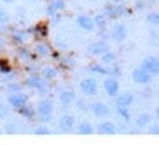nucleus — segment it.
<instances>
[{
	"instance_id": "nucleus-1",
	"label": "nucleus",
	"mask_w": 159,
	"mask_h": 145,
	"mask_svg": "<svg viewBox=\"0 0 159 145\" xmlns=\"http://www.w3.org/2000/svg\"><path fill=\"white\" fill-rule=\"evenodd\" d=\"M35 112H37V117L44 122V124H49V122L52 121L54 103H52L49 98H42L40 102L37 103V107H35Z\"/></svg>"
},
{
	"instance_id": "nucleus-2",
	"label": "nucleus",
	"mask_w": 159,
	"mask_h": 145,
	"mask_svg": "<svg viewBox=\"0 0 159 145\" xmlns=\"http://www.w3.org/2000/svg\"><path fill=\"white\" fill-rule=\"evenodd\" d=\"M79 89H80V93H82V96L93 98V96L98 94V89H100L98 79H96L94 75H88V77H84V79L79 82Z\"/></svg>"
},
{
	"instance_id": "nucleus-3",
	"label": "nucleus",
	"mask_w": 159,
	"mask_h": 145,
	"mask_svg": "<svg viewBox=\"0 0 159 145\" xmlns=\"http://www.w3.org/2000/svg\"><path fill=\"white\" fill-rule=\"evenodd\" d=\"M25 86H28L30 89H35L40 94L49 93V80H46L42 75H37V74H30L25 79Z\"/></svg>"
},
{
	"instance_id": "nucleus-4",
	"label": "nucleus",
	"mask_w": 159,
	"mask_h": 145,
	"mask_svg": "<svg viewBox=\"0 0 159 145\" xmlns=\"http://www.w3.org/2000/svg\"><path fill=\"white\" fill-rule=\"evenodd\" d=\"M26 103H30V98H28V94L23 93V91H11L7 94V105L11 108H14V110L21 108Z\"/></svg>"
},
{
	"instance_id": "nucleus-5",
	"label": "nucleus",
	"mask_w": 159,
	"mask_h": 145,
	"mask_svg": "<svg viewBox=\"0 0 159 145\" xmlns=\"http://www.w3.org/2000/svg\"><path fill=\"white\" fill-rule=\"evenodd\" d=\"M103 93L107 94V96H110V98H114V96H117V93L121 91V82H119V79H117L116 75H107L105 79H103Z\"/></svg>"
},
{
	"instance_id": "nucleus-6",
	"label": "nucleus",
	"mask_w": 159,
	"mask_h": 145,
	"mask_svg": "<svg viewBox=\"0 0 159 145\" xmlns=\"http://www.w3.org/2000/svg\"><path fill=\"white\" fill-rule=\"evenodd\" d=\"M131 80L138 86H149L152 80H154V75H150L149 72L142 68V66H136L135 70L131 72Z\"/></svg>"
},
{
	"instance_id": "nucleus-7",
	"label": "nucleus",
	"mask_w": 159,
	"mask_h": 145,
	"mask_svg": "<svg viewBox=\"0 0 159 145\" xmlns=\"http://www.w3.org/2000/svg\"><path fill=\"white\" fill-rule=\"evenodd\" d=\"M110 39H112L114 42H117V44H122L124 40H126V37H128V28H126V25L124 23H114L112 25V28H110Z\"/></svg>"
},
{
	"instance_id": "nucleus-8",
	"label": "nucleus",
	"mask_w": 159,
	"mask_h": 145,
	"mask_svg": "<svg viewBox=\"0 0 159 145\" xmlns=\"http://www.w3.org/2000/svg\"><path fill=\"white\" fill-rule=\"evenodd\" d=\"M88 54L89 56H94V58H100L105 51H108L110 49V46H108L107 40H94V42L88 44Z\"/></svg>"
},
{
	"instance_id": "nucleus-9",
	"label": "nucleus",
	"mask_w": 159,
	"mask_h": 145,
	"mask_svg": "<svg viewBox=\"0 0 159 145\" xmlns=\"http://www.w3.org/2000/svg\"><path fill=\"white\" fill-rule=\"evenodd\" d=\"M89 112L93 114L96 119H107L110 116V107L103 102H94L89 105Z\"/></svg>"
},
{
	"instance_id": "nucleus-10",
	"label": "nucleus",
	"mask_w": 159,
	"mask_h": 145,
	"mask_svg": "<svg viewBox=\"0 0 159 145\" xmlns=\"http://www.w3.org/2000/svg\"><path fill=\"white\" fill-rule=\"evenodd\" d=\"M75 117L70 116V114H63V116L58 119V129L61 133H74L75 129Z\"/></svg>"
},
{
	"instance_id": "nucleus-11",
	"label": "nucleus",
	"mask_w": 159,
	"mask_h": 145,
	"mask_svg": "<svg viewBox=\"0 0 159 145\" xmlns=\"http://www.w3.org/2000/svg\"><path fill=\"white\" fill-rule=\"evenodd\" d=\"M142 68H145V70L149 72L150 75H159V58L154 56V54H150V56H145L143 61H142Z\"/></svg>"
},
{
	"instance_id": "nucleus-12",
	"label": "nucleus",
	"mask_w": 159,
	"mask_h": 145,
	"mask_svg": "<svg viewBox=\"0 0 159 145\" xmlns=\"http://www.w3.org/2000/svg\"><path fill=\"white\" fill-rule=\"evenodd\" d=\"M11 40L16 44V46H25V44L30 40V32L28 30H23V28H14L11 30Z\"/></svg>"
},
{
	"instance_id": "nucleus-13",
	"label": "nucleus",
	"mask_w": 159,
	"mask_h": 145,
	"mask_svg": "<svg viewBox=\"0 0 159 145\" xmlns=\"http://www.w3.org/2000/svg\"><path fill=\"white\" fill-rule=\"evenodd\" d=\"M114 100H116V107H129L135 103V94L131 93V91H119L117 93V96H114Z\"/></svg>"
},
{
	"instance_id": "nucleus-14",
	"label": "nucleus",
	"mask_w": 159,
	"mask_h": 145,
	"mask_svg": "<svg viewBox=\"0 0 159 145\" xmlns=\"http://www.w3.org/2000/svg\"><path fill=\"white\" fill-rule=\"evenodd\" d=\"M75 25H77L80 30H84V32H96V26H94L93 18L88 16V14H79L77 18H75Z\"/></svg>"
},
{
	"instance_id": "nucleus-15",
	"label": "nucleus",
	"mask_w": 159,
	"mask_h": 145,
	"mask_svg": "<svg viewBox=\"0 0 159 145\" xmlns=\"http://www.w3.org/2000/svg\"><path fill=\"white\" fill-rule=\"evenodd\" d=\"M94 133H98V135H116L117 124L112 121H102L98 126H94Z\"/></svg>"
},
{
	"instance_id": "nucleus-16",
	"label": "nucleus",
	"mask_w": 159,
	"mask_h": 145,
	"mask_svg": "<svg viewBox=\"0 0 159 145\" xmlns=\"http://www.w3.org/2000/svg\"><path fill=\"white\" fill-rule=\"evenodd\" d=\"M75 98H77V94L72 89H61L60 94H58V100L63 107H70L72 103H75Z\"/></svg>"
},
{
	"instance_id": "nucleus-17",
	"label": "nucleus",
	"mask_w": 159,
	"mask_h": 145,
	"mask_svg": "<svg viewBox=\"0 0 159 145\" xmlns=\"http://www.w3.org/2000/svg\"><path fill=\"white\" fill-rule=\"evenodd\" d=\"M65 0H49V4H47V9H46V12H47V16L51 18V16H56V14H60L61 11L65 9Z\"/></svg>"
},
{
	"instance_id": "nucleus-18",
	"label": "nucleus",
	"mask_w": 159,
	"mask_h": 145,
	"mask_svg": "<svg viewBox=\"0 0 159 145\" xmlns=\"http://www.w3.org/2000/svg\"><path fill=\"white\" fill-rule=\"evenodd\" d=\"M52 47L49 46L47 42H44V40H40V42L35 44V49H33V54H35V58H49V54H51Z\"/></svg>"
},
{
	"instance_id": "nucleus-19",
	"label": "nucleus",
	"mask_w": 159,
	"mask_h": 145,
	"mask_svg": "<svg viewBox=\"0 0 159 145\" xmlns=\"http://www.w3.org/2000/svg\"><path fill=\"white\" fill-rule=\"evenodd\" d=\"M40 75H42L46 80H54V79H58L60 70H58V66H54V65H46V66L40 68Z\"/></svg>"
},
{
	"instance_id": "nucleus-20",
	"label": "nucleus",
	"mask_w": 159,
	"mask_h": 145,
	"mask_svg": "<svg viewBox=\"0 0 159 145\" xmlns=\"http://www.w3.org/2000/svg\"><path fill=\"white\" fill-rule=\"evenodd\" d=\"M28 32H30V35H35V37H39V39H46L47 35H49V26H47L46 23H37L35 26H32Z\"/></svg>"
},
{
	"instance_id": "nucleus-21",
	"label": "nucleus",
	"mask_w": 159,
	"mask_h": 145,
	"mask_svg": "<svg viewBox=\"0 0 159 145\" xmlns=\"http://www.w3.org/2000/svg\"><path fill=\"white\" fill-rule=\"evenodd\" d=\"M74 131H77L79 135H93L94 126L89 121H79V122H75V129Z\"/></svg>"
},
{
	"instance_id": "nucleus-22",
	"label": "nucleus",
	"mask_w": 159,
	"mask_h": 145,
	"mask_svg": "<svg viewBox=\"0 0 159 145\" xmlns=\"http://www.w3.org/2000/svg\"><path fill=\"white\" fill-rule=\"evenodd\" d=\"M18 114L23 117V119H26V121H33V119H35V116H37L35 107H33V105H30V103H26V105H23L21 108H18Z\"/></svg>"
},
{
	"instance_id": "nucleus-23",
	"label": "nucleus",
	"mask_w": 159,
	"mask_h": 145,
	"mask_svg": "<svg viewBox=\"0 0 159 145\" xmlns=\"http://www.w3.org/2000/svg\"><path fill=\"white\" fill-rule=\"evenodd\" d=\"M16 56H18L21 61H25V63H30V61L35 58V54H33V51L26 49L25 46H18V49H16Z\"/></svg>"
},
{
	"instance_id": "nucleus-24",
	"label": "nucleus",
	"mask_w": 159,
	"mask_h": 145,
	"mask_svg": "<svg viewBox=\"0 0 159 145\" xmlns=\"http://www.w3.org/2000/svg\"><path fill=\"white\" fill-rule=\"evenodd\" d=\"M152 122V116L150 114H140V116L135 119V126L138 128V129H143V128H147Z\"/></svg>"
},
{
	"instance_id": "nucleus-25",
	"label": "nucleus",
	"mask_w": 159,
	"mask_h": 145,
	"mask_svg": "<svg viewBox=\"0 0 159 145\" xmlns=\"http://www.w3.org/2000/svg\"><path fill=\"white\" fill-rule=\"evenodd\" d=\"M93 21H94L96 30H105V26H107V23H108V18L103 14V12H98L96 16H93Z\"/></svg>"
},
{
	"instance_id": "nucleus-26",
	"label": "nucleus",
	"mask_w": 159,
	"mask_h": 145,
	"mask_svg": "<svg viewBox=\"0 0 159 145\" xmlns=\"http://www.w3.org/2000/svg\"><path fill=\"white\" fill-rule=\"evenodd\" d=\"M100 63H103V65H114V63H116V60H117V54L114 51H110V49H108V51H105L102 54V56H100Z\"/></svg>"
},
{
	"instance_id": "nucleus-27",
	"label": "nucleus",
	"mask_w": 159,
	"mask_h": 145,
	"mask_svg": "<svg viewBox=\"0 0 159 145\" xmlns=\"http://www.w3.org/2000/svg\"><path fill=\"white\" fill-rule=\"evenodd\" d=\"M117 116L122 122H131V112H129V107H117Z\"/></svg>"
},
{
	"instance_id": "nucleus-28",
	"label": "nucleus",
	"mask_w": 159,
	"mask_h": 145,
	"mask_svg": "<svg viewBox=\"0 0 159 145\" xmlns=\"http://www.w3.org/2000/svg\"><path fill=\"white\" fill-rule=\"evenodd\" d=\"M19 129H21V124L18 121H7V124L4 126V131L9 135H16V133H19Z\"/></svg>"
},
{
	"instance_id": "nucleus-29",
	"label": "nucleus",
	"mask_w": 159,
	"mask_h": 145,
	"mask_svg": "<svg viewBox=\"0 0 159 145\" xmlns=\"http://www.w3.org/2000/svg\"><path fill=\"white\" fill-rule=\"evenodd\" d=\"M145 21L152 26H159V11H149L145 14Z\"/></svg>"
},
{
	"instance_id": "nucleus-30",
	"label": "nucleus",
	"mask_w": 159,
	"mask_h": 145,
	"mask_svg": "<svg viewBox=\"0 0 159 145\" xmlns=\"http://www.w3.org/2000/svg\"><path fill=\"white\" fill-rule=\"evenodd\" d=\"M103 14L108 18V21H112V19H117V12H116V4H107L105 5V9H103Z\"/></svg>"
},
{
	"instance_id": "nucleus-31",
	"label": "nucleus",
	"mask_w": 159,
	"mask_h": 145,
	"mask_svg": "<svg viewBox=\"0 0 159 145\" xmlns=\"http://www.w3.org/2000/svg\"><path fill=\"white\" fill-rule=\"evenodd\" d=\"M12 72V66H11L9 60L7 58H0V75H7Z\"/></svg>"
},
{
	"instance_id": "nucleus-32",
	"label": "nucleus",
	"mask_w": 159,
	"mask_h": 145,
	"mask_svg": "<svg viewBox=\"0 0 159 145\" xmlns=\"http://www.w3.org/2000/svg\"><path fill=\"white\" fill-rule=\"evenodd\" d=\"M33 133H35V135H49V133H51V128L42 122L40 126H35V128H33Z\"/></svg>"
},
{
	"instance_id": "nucleus-33",
	"label": "nucleus",
	"mask_w": 159,
	"mask_h": 145,
	"mask_svg": "<svg viewBox=\"0 0 159 145\" xmlns=\"http://www.w3.org/2000/svg\"><path fill=\"white\" fill-rule=\"evenodd\" d=\"M11 21V14L7 12V9L0 7V25H9Z\"/></svg>"
},
{
	"instance_id": "nucleus-34",
	"label": "nucleus",
	"mask_w": 159,
	"mask_h": 145,
	"mask_svg": "<svg viewBox=\"0 0 159 145\" xmlns=\"http://www.w3.org/2000/svg\"><path fill=\"white\" fill-rule=\"evenodd\" d=\"M75 102H77L79 110H82V112H89V103L86 102L84 98H75Z\"/></svg>"
},
{
	"instance_id": "nucleus-35",
	"label": "nucleus",
	"mask_w": 159,
	"mask_h": 145,
	"mask_svg": "<svg viewBox=\"0 0 159 145\" xmlns=\"http://www.w3.org/2000/svg\"><path fill=\"white\" fill-rule=\"evenodd\" d=\"M9 105H5V103H2L0 102V121H2V119H5V117L9 116Z\"/></svg>"
},
{
	"instance_id": "nucleus-36",
	"label": "nucleus",
	"mask_w": 159,
	"mask_h": 145,
	"mask_svg": "<svg viewBox=\"0 0 159 145\" xmlns=\"http://www.w3.org/2000/svg\"><path fill=\"white\" fill-rule=\"evenodd\" d=\"M147 131H149L150 135H159V121L157 122H150L149 126H147Z\"/></svg>"
},
{
	"instance_id": "nucleus-37",
	"label": "nucleus",
	"mask_w": 159,
	"mask_h": 145,
	"mask_svg": "<svg viewBox=\"0 0 159 145\" xmlns=\"http://www.w3.org/2000/svg\"><path fill=\"white\" fill-rule=\"evenodd\" d=\"M7 89H9V93L11 91H21L23 86L19 84V82H9V84H7Z\"/></svg>"
},
{
	"instance_id": "nucleus-38",
	"label": "nucleus",
	"mask_w": 159,
	"mask_h": 145,
	"mask_svg": "<svg viewBox=\"0 0 159 145\" xmlns=\"http://www.w3.org/2000/svg\"><path fill=\"white\" fill-rule=\"evenodd\" d=\"M2 4H12V2H16V0H0Z\"/></svg>"
},
{
	"instance_id": "nucleus-39",
	"label": "nucleus",
	"mask_w": 159,
	"mask_h": 145,
	"mask_svg": "<svg viewBox=\"0 0 159 145\" xmlns=\"http://www.w3.org/2000/svg\"><path fill=\"white\" fill-rule=\"evenodd\" d=\"M4 44H5V42H4V39L0 37V49H2V47H4Z\"/></svg>"
},
{
	"instance_id": "nucleus-40",
	"label": "nucleus",
	"mask_w": 159,
	"mask_h": 145,
	"mask_svg": "<svg viewBox=\"0 0 159 145\" xmlns=\"http://www.w3.org/2000/svg\"><path fill=\"white\" fill-rule=\"evenodd\" d=\"M156 117H157V119H159V105H157V107H156Z\"/></svg>"
},
{
	"instance_id": "nucleus-41",
	"label": "nucleus",
	"mask_w": 159,
	"mask_h": 145,
	"mask_svg": "<svg viewBox=\"0 0 159 145\" xmlns=\"http://www.w3.org/2000/svg\"><path fill=\"white\" fill-rule=\"evenodd\" d=\"M110 2H112V4H121L122 0H110Z\"/></svg>"
},
{
	"instance_id": "nucleus-42",
	"label": "nucleus",
	"mask_w": 159,
	"mask_h": 145,
	"mask_svg": "<svg viewBox=\"0 0 159 145\" xmlns=\"http://www.w3.org/2000/svg\"><path fill=\"white\" fill-rule=\"evenodd\" d=\"M28 2H35V0H28Z\"/></svg>"
}]
</instances>
